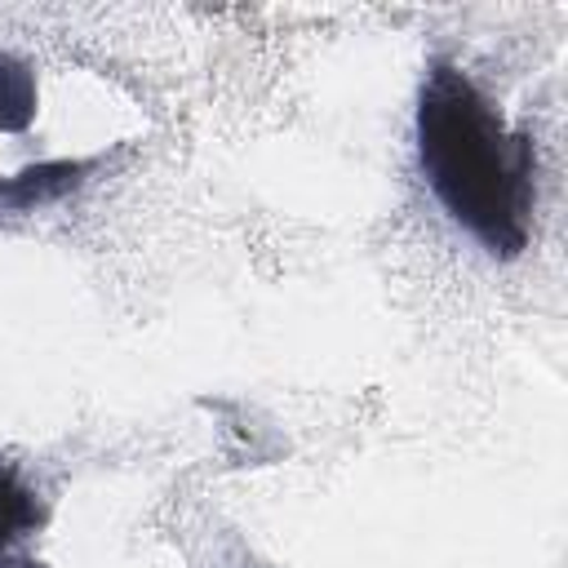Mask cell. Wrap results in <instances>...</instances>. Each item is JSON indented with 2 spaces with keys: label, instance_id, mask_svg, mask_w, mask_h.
Returning a JSON list of instances; mask_svg holds the SVG:
<instances>
[{
  "label": "cell",
  "instance_id": "6da1fadb",
  "mask_svg": "<svg viewBox=\"0 0 568 568\" xmlns=\"http://www.w3.org/2000/svg\"><path fill=\"white\" fill-rule=\"evenodd\" d=\"M417 160L444 213L493 257H519L532 231L537 155L484 89L453 62H430L417 98Z\"/></svg>",
  "mask_w": 568,
  "mask_h": 568
},
{
  "label": "cell",
  "instance_id": "7a4b0ae2",
  "mask_svg": "<svg viewBox=\"0 0 568 568\" xmlns=\"http://www.w3.org/2000/svg\"><path fill=\"white\" fill-rule=\"evenodd\" d=\"M31 528H36V497L9 466H0V555Z\"/></svg>",
  "mask_w": 568,
  "mask_h": 568
}]
</instances>
